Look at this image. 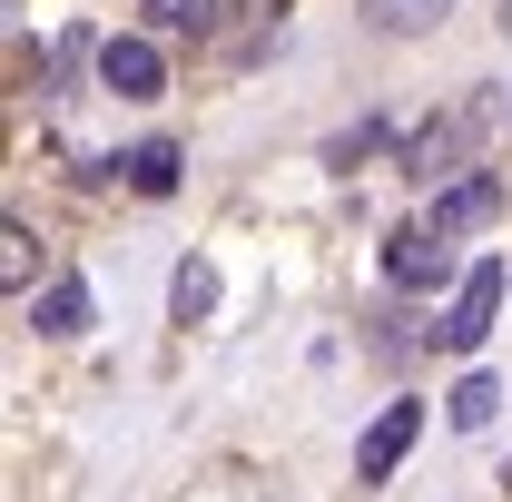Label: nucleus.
Returning a JSON list of instances; mask_svg holds the SVG:
<instances>
[{
	"label": "nucleus",
	"mask_w": 512,
	"mask_h": 502,
	"mask_svg": "<svg viewBox=\"0 0 512 502\" xmlns=\"http://www.w3.org/2000/svg\"><path fill=\"white\" fill-rule=\"evenodd\" d=\"M493 207H503V178H453V188L434 197V217H424V227H434V237L453 247V237H473Z\"/></svg>",
	"instance_id": "nucleus-4"
},
{
	"label": "nucleus",
	"mask_w": 512,
	"mask_h": 502,
	"mask_svg": "<svg viewBox=\"0 0 512 502\" xmlns=\"http://www.w3.org/2000/svg\"><path fill=\"white\" fill-rule=\"evenodd\" d=\"M453 0H365V20H375L384 40H414V30H434Z\"/></svg>",
	"instance_id": "nucleus-9"
},
{
	"label": "nucleus",
	"mask_w": 512,
	"mask_h": 502,
	"mask_svg": "<svg viewBox=\"0 0 512 502\" xmlns=\"http://www.w3.org/2000/svg\"><path fill=\"white\" fill-rule=\"evenodd\" d=\"M424 434V404H384L375 424H365V443H355V483H384L394 463H404V443Z\"/></svg>",
	"instance_id": "nucleus-2"
},
{
	"label": "nucleus",
	"mask_w": 512,
	"mask_h": 502,
	"mask_svg": "<svg viewBox=\"0 0 512 502\" xmlns=\"http://www.w3.org/2000/svg\"><path fill=\"white\" fill-rule=\"evenodd\" d=\"M99 89H119V99H158V89H168V60H158L148 40H99Z\"/></svg>",
	"instance_id": "nucleus-3"
},
{
	"label": "nucleus",
	"mask_w": 512,
	"mask_h": 502,
	"mask_svg": "<svg viewBox=\"0 0 512 502\" xmlns=\"http://www.w3.org/2000/svg\"><path fill=\"white\" fill-rule=\"evenodd\" d=\"M384 276H394V286H444V276H453V247L434 237V227H404V237L384 247Z\"/></svg>",
	"instance_id": "nucleus-5"
},
{
	"label": "nucleus",
	"mask_w": 512,
	"mask_h": 502,
	"mask_svg": "<svg viewBox=\"0 0 512 502\" xmlns=\"http://www.w3.org/2000/svg\"><path fill=\"white\" fill-rule=\"evenodd\" d=\"M158 30H217V0H148Z\"/></svg>",
	"instance_id": "nucleus-13"
},
{
	"label": "nucleus",
	"mask_w": 512,
	"mask_h": 502,
	"mask_svg": "<svg viewBox=\"0 0 512 502\" xmlns=\"http://www.w3.org/2000/svg\"><path fill=\"white\" fill-rule=\"evenodd\" d=\"M30 325H40V335H79V325H89V286H79V276H60V286L30 306Z\"/></svg>",
	"instance_id": "nucleus-7"
},
{
	"label": "nucleus",
	"mask_w": 512,
	"mask_h": 502,
	"mask_svg": "<svg viewBox=\"0 0 512 502\" xmlns=\"http://www.w3.org/2000/svg\"><path fill=\"white\" fill-rule=\"evenodd\" d=\"M493 404H503V384H493V375H463L444 414H453V434H483V424H493Z\"/></svg>",
	"instance_id": "nucleus-11"
},
{
	"label": "nucleus",
	"mask_w": 512,
	"mask_h": 502,
	"mask_svg": "<svg viewBox=\"0 0 512 502\" xmlns=\"http://www.w3.org/2000/svg\"><path fill=\"white\" fill-rule=\"evenodd\" d=\"M30 266H40V237L10 217V227H0V286H10V296H30Z\"/></svg>",
	"instance_id": "nucleus-12"
},
{
	"label": "nucleus",
	"mask_w": 512,
	"mask_h": 502,
	"mask_svg": "<svg viewBox=\"0 0 512 502\" xmlns=\"http://www.w3.org/2000/svg\"><path fill=\"white\" fill-rule=\"evenodd\" d=\"M503 266H473V276H463V296H453V315L444 325H434V335H444L453 355H473V345H483V335H493V315H503Z\"/></svg>",
	"instance_id": "nucleus-1"
},
{
	"label": "nucleus",
	"mask_w": 512,
	"mask_h": 502,
	"mask_svg": "<svg viewBox=\"0 0 512 502\" xmlns=\"http://www.w3.org/2000/svg\"><path fill=\"white\" fill-rule=\"evenodd\" d=\"M453 158H463V119H434L414 148H404V168H414V178H444Z\"/></svg>",
	"instance_id": "nucleus-10"
},
{
	"label": "nucleus",
	"mask_w": 512,
	"mask_h": 502,
	"mask_svg": "<svg viewBox=\"0 0 512 502\" xmlns=\"http://www.w3.org/2000/svg\"><path fill=\"white\" fill-rule=\"evenodd\" d=\"M503 30H512V0H503Z\"/></svg>",
	"instance_id": "nucleus-14"
},
{
	"label": "nucleus",
	"mask_w": 512,
	"mask_h": 502,
	"mask_svg": "<svg viewBox=\"0 0 512 502\" xmlns=\"http://www.w3.org/2000/svg\"><path fill=\"white\" fill-rule=\"evenodd\" d=\"M168 315H178V325H207V315H217V266H207V256H188V266H178Z\"/></svg>",
	"instance_id": "nucleus-6"
},
{
	"label": "nucleus",
	"mask_w": 512,
	"mask_h": 502,
	"mask_svg": "<svg viewBox=\"0 0 512 502\" xmlns=\"http://www.w3.org/2000/svg\"><path fill=\"white\" fill-rule=\"evenodd\" d=\"M119 168H128V188H138V197H168V188H178V148H168V138H148V148H128Z\"/></svg>",
	"instance_id": "nucleus-8"
}]
</instances>
